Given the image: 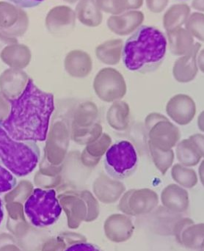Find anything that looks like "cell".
Instances as JSON below:
<instances>
[{"mask_svg":"<svg viewBox=\"0 0 204 251\" xmlns=\"http://www.w3.org/2000/svg\"><path fill=\"white\" fill-rule=\"evenodd\" d=\"M24 211L32 226L44 228L58 221L63 208L55 190L38 187L24 203Z\"/></svg>","mask_w":204,"mask_h":251,"instance_id":"277c9868","label":"cell"},{"mask_svg":"<svg viewBox=\"0 0 204 251\" xmlns=\"http://www.w3.org/2000/svg\"><path fill=\"white\" fill-rule=\"evenodd\" d=\"M189 138L192 140L196 146L199 153L204 159V135L202 134H195L190 136Z\"/></svg>","mask_w":204,"mask_h":251,"instance_id":"1f68e13d","label":"cell"},{"mask_svg":"<svg viewBox=\"0 0 204 251\" xmlns=\"http://www.w3.org/2000/svg\"><path fill=\"white\" fill-rule=\"evenodd\" d=\"M103 127L97 122L91 126L77 127L73 126V138L76 143L87 145L94 143L103 134Z\"/></svg>","mask_w":204,"mask_h":251,"instance_id":"603a6c76","label":"cell"},{"mask_svg":"<svg viewBox=\"0 0 204 251\" xmlns=\"http://www.w3.org/2000/svg\"><path fill=\"white\" fill-rule=\"evenodd\" d=\"M112 145V138L109 134L103 133L101 137H99L94 143L85 146V150L91 156L98 159H101L104 156L109 148Z\"/></svg>","mask_w":204,"mask_h":251,"instance_id":"d4e9b609","label":"cell"},{"mask_svg":"<svg viewBox=\"0 0 204 251\" xmlns=\"http://www.w3.org/2000/svg\"><path fill=\"white\" fill-rule=\"evenodd\" d=\"M176 147V155L181 165L187 167L196 166L202 160V156L190 138L178 142Z\"/></svg>","mask_w":204,"mask_h":251,"instance_id":"ffe728a7","label":"cell"},{"mask_svg":"<svg viewBox=\"0 0 204 251\" xmlns=\"http://www.w3.org/2000/svg\"><path fill=\"white\" fill-rule=\"evenodd\" d=\"M16 42V40L11 37L7 36L5 34L0 31V47L4 44H10V43Z\"/></svg>","mask_w":204,"mask_h":251,"instance_id":"e575fe53","label":"cell"},{"mask_svg":"<svg viewBox=\"0 0 204 251\" xmlns=\"http://www.w3.org/2000/svg\"><path fill=\"white\" fill-rule=\"evenodd\" d=\"M200 251H204V240L203 243H202V246H201L200 249H199Z\"/></svg>","mask_w":204,"mask_h":251,"instance_id":"60d3db41","label":"cell"},{"mask_svg":"<svg viewBox=\"0 0 204 251\" xmlns=\"http://www.w3.org/2000/svg\"><path fill=\"white\" fill-rule=\"evenodd\" d=\"M204 240V224L194 222L184 227L177 243L193 250H199Z\"/></svg>","mask_w":204,"mask_h":251,"instance_id":"e0dca14e","label":"cell"},{"mask_svg":"<svg viewBox=\"0 0 204 251\" xmlns=\"http://www.w3.org/2000/svg\"><path fill=\"white\" fill-rule=\"evenodd\" d=\"M93 192L99 201L111 204L120 200L126 192V187L121 180L115 179L108 174L101 173L94 180Z\"/></svg>","mask_w":204,"mask_h":251,"instance_id":"7c38bea8","label":"cell"},{"mask_svg":"<svg viewBox=\"0 0 204 251\" xmlns=\"http://www.w3.org/2000/svg\"><path fill=\"white\" fill-rule=\"evenodd\" d=\"M159 204V196L149 188L132 189L124 193L118 209L130 217H141L151 213Z\"/></svg>","mask_w":204,"mask_h":251,"instance_id":"52a82bcc","label":"cell"},{"mask_svg":"<svg viewBox=\"0 0 204 251\" xmlns=\"http://www.w3.org/2000/svg\"><path fill=\"white\" fill-rule=\"evenodd\" d=\"M68 69L75 77L85 78L92 71V64L89 59L86 57L74 58L69 62Z\"/></svg>","mask_w":204,"mask_h":251,"instance_id":"484cf974","label":"cell"},{"mask_svg":"<svg viewBox=\"0 0 204 251\" xmlns=\"http://www.w3.org/2000/svg\"><path fill=\"white\" fill-rule=\"evenodd\" d=\"M57 197L67 217L69 228L76 229L83 222L96 221L100 215L99 201L89 190H74Z\"/></svg>","mask_w":204,"mask_h":251,"instance_id":"5b68a950","label":"cell"},{"mask_svg":"<svg viewBox=\"0 0 204 251\" xmlns=\"http://www.w3.org/2000/svg\"><path fill=\"white\" fill-rule=\"evenodd\" d=\"M168 116L177 125H189L196 114L194 100L186 94H177L168 101L166 106Z\"/></svg>","mask_w":204,"mask_h":251,"instance_id":"5bb4252c","label":"cell"},{"mask_svg":"<svg viewBox=\"0 0 204 251\" xmlns=\"http://www.w3.org/2000/svg\"><path fill=\"white\" fill-rule=\"evenodd\" d=\"M167 48L168 41L162 31L155 26L143 25L124 43L121 58L128 70L149 73L163 63Z\"/></svg>","mask_w":204,"mask_h":251,"instance_id":"7a4b0ae2","label":"cell"},{"mask_svg":"<svg viewBox=\"0 0 204 251\" xmlns=\"http://www.w3.org/2000/svg\"><path fill=\"white\" fill-rule=\"evenodd\" d=\"M94 89L97 97L107 103L122 100L127 86L124 76L113 69H102L94 78Z\"/></svg>","mask_w":204,"mask_h":251,"instance_id":"ba28073f","label":"cell"},{"mask_svg":"<svg viewBox=\"0 0 204 251\" xmlns=\"http://www.w3.org/2000/svg\"><path fill=\"white\" fill-rule=\"evenodd\" d=\"M100 111L95 103L91 101H84L76 107L73 126L77 127L91 126L97 123Z\"/></svg>","mask_w":204,"mask_h":251,"instance_id":"d6986e66","label":"cell"},{"mask_svg":"<svg viewBox=\"0 0 204 251\" xmlns=\"http://www.w3.org/2000/svg\"><path fill=\"white\" fill-rule=\"evenodd\" d=\"M147 133L149 143L164 151L177 146L181 137L179 128L169 120L158 122Z\"/></svg>","mask_w":204,"mask_h":251,"instance_id":"8fae6325","label":"cell"},{"mask_svg":"<svg viewBox=\"0 0 204 251\" xmlns=\"http://www.w3.org/2000/svg\"><path fill=\"white\" fill-rule=\"evenodd\" d=\"M105 236L115 243L128 241L134 233V226L131 217L124 214L109 215L103 224Z\"/></svg>","mask_w":204,"mask_h":251,"instance_id":"4fadbf2b","label":"cell"},{"mask_svg":"<svg viewBox=\"0 0 204 251\" xmlns=\"http://www.w3.org/2000/svg\"><path fill=\"white\" fill-rule=\"evenodd\" d=\"M162 206L176 213L187 212L190 206L188 192L178 184H169L161 193Z\"/></svg>","mask_w":204,"mask_h":251,"instance_id":"9a60e30c","label":"cell"},{"mask_svg":"<svg viewBox=\"0 0 204 251\" xmlns=\"http://www.w3.org/2000/svg\"><path fill=\"white\" fill-rule=\"evenodd\" d=\"M100 161H101V159L91 156L85 149L82 151V154H81V162L85 168H89V169L95 168L99 165Z\"/></svg>","mask_w":204,"mask_h":251,"instance_id":"4dcf8cb0","label":"cell"},{"mask_svg":"<svg viewBox=\"0 0 204 251\" xmlns=\"http://www.w3.org/2000/svg\"><path fill=\"white\" fill-rule=\"evenodd\" d=\"M0 251H22L19 246H16V243H8L0 248Z\"/></svg>","mask_w":204,"mask_h":251,"instance_id":"d590c367","label":"cell"},{"mask_svg":"<svg viewBox=\"0 0 204 251\" xmlns=\"http://www.w3.org/2000/svg\"><path fill=\"white\" fill-rule=\"evenodd\" d=\"M106 122L115 131H124L128 129L131 122V113L128 103L121 100L112 103L106 113Z\"/></svg>","mask_w":204,"mask_h":251,"instance_id":"2e32d148","label":"cell"},{"mask_svg":"<svg viewBox=\"0 0 204 251\" xmlns=\"http://www.w3.org/2000/svg\"><path fill=\"white\" fill-rule=\"evenodd\" d=\"M64 251H103L97 245L88 243L87 241L74 243L68 246Z\"/></svg>","mask_w":204,"mask_h":251,"instance_id":"f1b7e54d","label":"cell"},{"mask_svg":"<svg viewBox=\"0 0 204 251\" xmlns=\"http://www.w3.org/2000/svg\"><path fill=\"white\" fill-rule=\"evenodd\" d=\"M165 120H168V118L160 113H150L145 119V128H146V131L148 132L158 122Z\"/></svg>","mask_w":204,"mask_h":251,"instance_id":"f546056e","label":"cell"},{"mask_svg":"<svg viewBox=\"0 0 204 251\" xmlns=\"http://www.w3.org/2000/svg\"><path fill=\"white\" fill-rule=\"evenodd\" d=\"M148 146H149L151 157H152L153 164L159 170V172L162 175H165L168 172V170L172 167L173 163H174V158H175L174 150L171 149L167 151L159 150L152 146L149 141H148Z\"/></svg>","mask_w":204,"mask_h":251,"instance_id":"cb8c5ba5","label":"cell"},{"mask_svg":"<svg viewBox=\"0 0 204 251\" xmlns=\"http://www.w3.org/2000/svg\"><path fill=\"white\" fill-rule=\"evenodd\" d=\"M69 246L61 235L49 238L43 246L41 251H64Z\"/></svg>","mask_w":204,"mask_h":251,"instance_id":"83f0119b","label":"cell"},{"mask_svg":"<svg viewBox=\"0 0 204 251\" xmlns=\"http://www.w3.org/2000/svg\"><path fill=\"white\" fill-rule=\"evenodd\" d=\"M21 8H31L41 4L44 0H9Z\"/></svg>","mask_w":204,"mask_h":251,"instance_id":"d6a6232c","label":"cell"},{"mask_svg":"<svg viewBox=\"0 0 204 251\" xmlns=\"http://www.w3.org/2000/svg\"><path fill=\"white\" fill-rule=\"evenodd\" d=\"M4 209H3V202L0 198V225H1V222H2L3 219H4Z\"/></svg>","mask_w":204,"mask_h":251,"instance_id":"ab89813d","label":"cell"},{"mask_svg":"<svg viewBox=\"0 0 204 251\" xmlns=\"http://www.w3.org/2000/svg\"><path fill=\"white\" fill-rule=\"evenodd\" d=\"M26 16L21 7L7 1H0V31L9 37L23 33Z\"/></svg>","mask_w":204,"mask_h":251,"instance_id":"30bf717a","label":"cell"},{"mask_svg":"<svg viewBox=\"0 0 204 251\" xmlns=\"http://www.w3.org/2000/svg\"><path fill=\"white\" fill-rule=\"evenodd\" d=\"M41 151L36 142L12 138L0 125V165L17 177H25L36 168Z\"/></svg>","mask_w":204,"mask_h":251,"instance_id":"3957f363","label":"cell"},{"mask_svg":"<svg viewBox=\"0 0 204 251\" xmlns=\"http://www.w3.org/2000/svg\"><path fill=\"white\" fill-rule=\"evenodd\" d=\"M17 184L16 177L10 171L0 165V194L11 191Z\"/></svg>","mask_w":204,"mask_h":251,"instance_id":"4316f807","label":"cell"},{"mask_svg":"<svg viewBox=\"0 0 204 251\" xmlns=\"http://www.w3.org/2000/svg\"><path fill=\"white\" fill-rule=\"evenodd\" d=\"M16 239L11 234H0V248L8 243H16Z\"/></svg>","mask_w":204,"mask_h":251,"instance_id":"836d02e7","label":"cell"},{"mask_svg":"<svg viewBox=\"0 0 204 251\" xmlns=\"http://www.w3.org/2000/svg\"><path fill=\"white\" fill-rule=\"evenodd\" d=\"M8 101L10 114L0 120L7 134L19 141H45L55 110L53 94L41 91L29 79L22 94Z\"/></svg>","mask_w":204,"mask_h":251,"instance_id":"6da1fadb","label":"cell"},{"mask_svg":"<svg viewBox=\"0 0 204 251\" xmlns=\"http://www.w3.org/2000/svg\"><path fill=\"white\" fill-rule=\"evenodd\" d=\"M198 126L199 129L204 133V110L198 118Z\"/></svg>","mask_w":204,"mask_h":251,"instance_id":"8d00e7d4","label":"cell"},{"mask_svg":"<svg viewBox=\"0 0 204 251\" xmlns=\"http://www.w3.org/2000/svg\"><path fill=\"white\" fill-rule=\"evenodd\" d=\"M50 238L46 231L31 226L23 237L16 240L20 249L25 251H41L45 242Z\"/></svg>","mask_w":204,"mask_h":251,"instance_id":"44dd1931","label":"cell"},{"mask_svg":"<svg viewBox=\"0 0 204 251\" xmlns=\"http://www.w3.org/2000/svg\"><path fill=\"white\" fill-rule=\"evenodd\" d=\"M171 176L177 184L185 189H191L197 184V174L190 167L176 164L171 169Z\"/></svg>","mask_w":204,"mask_h":251,"instance_id":"7402d4cb","label":"cell"},{"mask_svg":"<svg viewBox=\"0 0 204 251\" xmlns=\"http://www.w3.org/2000/svg\"><path fill=\"white\" fill-rule=\"evenodd\" d=\"M104 156L106 174L115 179H125L137 169V149L128 140H121L111 145Z\"/></svg>","mask_w":204,"mask_h":251,"instance_id":"8992f818","label":"cell"},{"mask_svg":"<svg viewBox=\"0 0 204 251\" xmlns=\"http://www.w3.org/2000/svg\"><path fill=\"white\" fill-rule=\"evenodd\" d=\"M199 66L195 54L187 56L178 60L174 68V76L177 82L187 83L197 76Z\"/></svg>","mask_w":204,"mask_h":251,"instance_id":"ac0fdd59","label":"cell"},{"mask_svg":"<svg viewBox=\"0 0 204 251\" xmlns=\"http://www.w3.org/2000/svg\"><path fill=\"white\" fill-rule=\"evenodd\" d=\"M198 66H199V69H201L202 72H203L204 73V51L202 53V55L200 56L199 59V62H198Z\"/></svg>","mask_w":204,"mask_h":251,"instance_id":"f35d334b","label":"cell"},{"mask_svg":"<svg viewBox=\"0 0 204 251\" xmlns=\"http://www.w3.org/2000/svg\"><path fill=\"white\" fill-rule=\"evenodd\" d=\"M145 224L154 234L164 237L174 236V229L183 214L171 212L163 206H157L151 213L144 215Z\"/></svg>","mask_w":204,"mask_h":251,"instance_id":"9c48e42d","label":"cell"},{"mask_svg":"<svg viewBox=\"0 0 204 251\" xmlns=\"http://www.w3.org/2000/svg\"><path fill=\"white\" fill-rule=\"evenodd\" d=\"M199 178H200L201 181H202V184H203L204 187V159L202 161L200 167H199Z\"/></svg>","mask_w":204,"mask_h":251,"instance_id":"74e56055","label":"cell"}]
</instances>
